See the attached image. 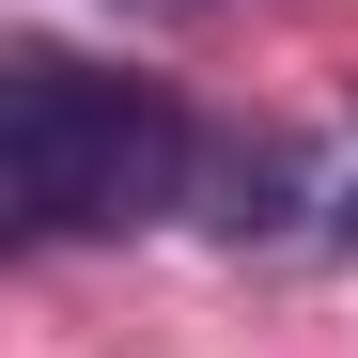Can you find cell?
Wrapping results in <instances>:
<instances>
[{
  "label": "cell",
  "instance_id": "obj_1",
  "mask_svg": "<svg viewBox=\"0 0 358 358\" xmlns=\"http://www.w3.org/2000/svg\"><path fill=\"white\" fill-rule=\"evenodd\" d=\"M0 171H16V234L31 250H63V234H125L156 203H187V109L141 94V78H94L63 47H16L0 63Z\"/></svg>",
  "mask_w": 358,
  "mask_h": 358
},
{
  "label": "cell",
  "instance_id": "obj_2",
  "mask_svg": "<svg viewBox=\"0 0 358 358\" xmlns=\"http://www.w3.org/2000/svg\"><path fill=\"white\" fill-rule=\"evenodd\" d=\"M141 16H218V0H141Z\"/></svg>",
  "mask_w": 358,
  "mask_h": 358
}]
</instances>
